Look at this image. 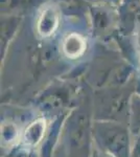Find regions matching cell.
I'll list each match as a JSON object with an SVG mask.
<instances>
[{
    "label": "cell",
    "instance_id": "obj_2",
    "mask_svg": "<svg viewBox=\"0 0 140 157\" xmlns=\"http://www.w3.org/2000/svg\"><path fill=\"white\" fill-rule=\"evenodd\" d=\"M48 0H1V15H22L34 6L47 3Z\"/></svg>",
    "mask_w": 140,
    "mask_h": 157
},
{
    "label": "cell",
    "instance_id": "obj_3",
    "mask_svg": "<svg viewBox=\"0 0 140 157\" xmlns=\"http://www.w3.org/2000/svg\"><path fill=\"white\" fill-rule=\"evenodd\" d=\"M86 43L81 36L76 34L68 35L63 42V50L69 58H78L84 52Z\"/></svg>",
    "mask_w": 140,
    "mask_h": 157
},
{
    "label": "cell",
    "instance_id": "obj_1",
    "mask_svg": "<svg viewBox=\"0 0 140 157\" xmlns=\"http://www.w3.org/2000/svg\"><path fill=\"white\" fill-rule=\"evenodd\" d=\"M60 14L61 9L57 4H43L36 21V29L42 38H48L55 33L61 21Z\"/></svg>",
    "mask_w": 140,
    "mask_h": 157
},
{
    "label": "cell",
    "instance_id": "obj_4",
    "mask_svg": "<svg viewBox=\"0 0 140 157\" xmlns=\"http://www.w3.org/2000/svg\"><path fill=\"white\" fill-rule=\"evenodd\" d=\"M45 131V121L38 120L30 124L28 128L25 130L23 135V141L26 146H36L41 141Z\"/></svg>",
    "mask_w": 140,
    "mask_h": 157
},
{
    "label": "cell",
    "instance_id": "obj_5",
    "mask_svg": "<svg viewBox=\"0 0 140 157\" xmlns=\"http://www.w3.org/2000/svg\"><path fill=\"white\" fill-rule=\"evenodd\" d=\"M123 2V0H95L93 3H104V4H107V6L114 7V9H117V7L121 6Z\"/></svg>",
    "mask_w": 140,
    "mask_h": 157
}]
</instances>
